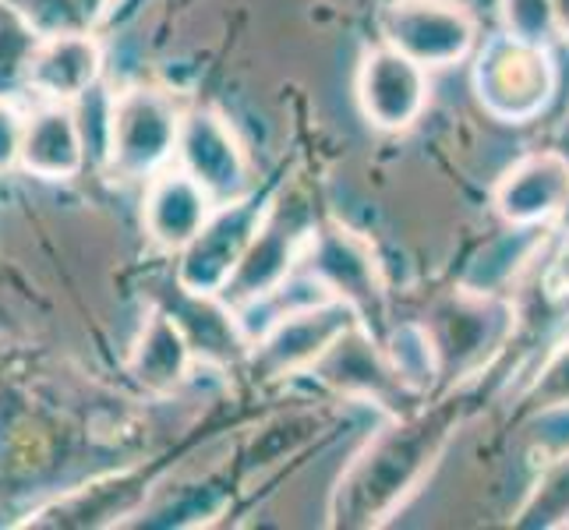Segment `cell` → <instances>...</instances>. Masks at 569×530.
<instances>
[{
	"mask_svg": "<svg viewBox=\"0 0 569 530\" xmlns=\"http://www.w3.org/2000/svg\"><path fill=\"white\" fill-rule=\"evenodd\" d=\"M460 414V400H442L431 410L415 407L410 414L392 418V424L376 431L332 488L329 523L350 530L389 523L431 478L446 446L457 436Z\"/></svg>",
	"mask_w": 569,
	"mask_h": 530,
	"instance_id": "1",
	"label": "cell"
},
{
	"mask_svg": "<svg viewBox=\"0 0 569 530\" xmlns=\"http://www.w3.org/2000/svg\"><path fill=\"white\" fill-rule=\"evenodd\" d=\"M184 110L167 89L128 86L107 107L103 167L110 181L146 184L152 173L173 163Z\"/></svg>",
	"mask_w": 569,
	"mask_h": 530,
	"instance_id": "2",
	"label": "cell"
},
{
	"mask_svg": "<svg viewBox=\"0 0 569 530\" xmlns=\"http://www.w3.org/2000/svg\"><path fill=\"white\" fill-rule=\"evenodd\" d=\"M475 92L481 110L502 124H531L552 107L559 92V64L552 47L527 43L509 32L485 39L475 53Z\"/></svg>",
	"mask_w": 569,
	"mask_h": 530,
	"instance_id": "3",
	"label": "cell"
},
{
	"mask_svg": "<svg viewBox=\"0 0 569 530\" xmlns=\"http://www.w3.org/2000/svg\"><path fill=\"white\" fill-rule=\"evenodd\" d=\"M301 269L311 272L332 298L343 301L365 329L382 337L389 319V298L376 244L361 230L340 220H319L305 248Z\"/></svg>",
	"mask_w": 569,
	"mask_h": 530,
	"instance_id": "4",
	"label": "cell"
},
{
	"mask_svg": "<svg viewBox=\"0 0 569 530\" xmlns=\"http://www.w3.org/2000/svg\"><path fill=\"white\" fill-rule=\"evenodd\" d=\"M272 194L277 188H251L241 199L216 206L206 227L178 251L173 287L194 293V298H220L259 233Z\"/></svg>",
	"mask_w": 569,
	"mask_h": 530,
	"instance_id": "5",
	"label": "cell"
},
{
	"mask_svg": "<svg viewBox=\"0 0 569 530\" xmlns=\"http://www.w3.org/2000/svg\"><path fill=\"white\" fill-rule=\"evenodd\" d=\"M319 220L311 206H305V199L298 194L277 191L269 202V212L254 233V241L248 248V254L241 259L238 272L230 277L227 290L220 293V301L233 311H241L254 301L269 298L272 290H280L293 272L301 269L305 248L316 233Z\"/></svg>",
	"mask_w": 569,
	"mask_h": 530,
	"instance_id": "6",
	"label": "cell"
},
{
	"mask_svg": "<svg viewBox=\"0 0 569 530\" xmlns=\"http://www.w3.org/2000/svg\"><path fill=\"white\" fill-rule=\"evenodd\" d=\"M379 39L428 71L463 64L478 50V14L463 0H389Z\"/></svg>",
	"mask_w": 569,
	"mask_h": 530,
	"instance_id": "7",
	"label": "cell"
},
{
	"mask_svg": "<svg viewBox=\"0 0 569 530\" xmlns=\"http://www.w3.org/2000/svg\"><path fill=\"white\" fill-rule=\"evenodd\" d=\"M517 326V308L502 301L499 293H478L460 287L453 298L436 308L428 319L431 337L439 343L442 376L453 382L475 371L488 353L499 350Z\"/></svg>",
	"mask_w": 569,
	"mask_h": 530,
	"instance_id": "8",
	"label": "cell"
},
{
	"mask_svg": "<svg viewBox=\"0 0 569 530\" xmlns=\"http://www.w3.org/2000/svg\"><path fill=\"white\" fill-rule=\"evenodd\" d=\"M173 163L184 167L212 194L216 206L241 199V194L254 188L251 160L238 128L230 124V117L223 110L206 103H194L184 110Z\"/></svg>",
	"mask_w": 569,
	"mask_h": 530,
	"instance_id": "9",
	"label": "cell"
},
{
	"mask_svg": "<svg viewBox=\"0 0 569 530\" xmlns=\"http://www.w3.org/2000/svg\"><path fill=\"white\" fill-rule=\"evenodd\" d=\"M308 376L329 386L332 392H340V397L376 403L392 418L410 414V410L418 407V397L397 379V371H392L382 350V340L361 322L350 326L343 337L322 353L319 364L311 368Z\"/></svg>",
	"mask_w": 569,
	"mask_h": 530,
	"instance_id": "10",
	"label": "cell"
},
{
	"mask_svg": "<svg viewBox=\"0 0 569 530\" xmlns=\"http://www.w3.org/2000/svg\"><path fill=\"white\" fill-rule=\"evenodd\" d=\"M358 322V316L343 301H322L290 311L272 322L248 350V364L262 379H293L308 376L322 353Z\"/></svg>",
	"mask_w": 569,
	"mask_h": 530,
	"instance_id": "11",
	"label": "cell"
},
{
	"mask_svg": "<svg viewBox=\"0 0 569 530\" xmlns=\"http://www.w3.org/2000/svg\"><path fill=\"white\" fill-rule=\"evenodd\" d=\"M428 74H431L428 68H421L407 53L392 50L379 39V47L361 53L358 78H355L361 117L386 134L410 131L421 121V113L428 110L431 100Z\"/></svg>",
	"mask_w": 569,
	"mask_h": 530,
	"instance_id": "12",
	"label": "cell"
},
{
	"mask_svg": "<svg viewBox=\"0 0 569 530\" xmlns=\"http://www.w3.org/2000/svg\"><path fill=\"white\" fill-rule=\"evenodd\" d=\"M492 206L506 227H552L569 212V156L559 149H535L520 156L496 181Z\"/></svg>",
	"mask_w": 569,
	"mask_h": 530,
	"instance_id": "13",
	"label": "cell"
},
{
	"mask_svg": "<svg viewBox=\"0 0 569 530\" xmlns=\"http://www.w3.org/2000/svg\"><path fill=\"white\" fill-rule=\"evenodd\" d=\"M212 209V194L178 163L163 167L142 184V227L160 251L178 254L206 227Z\"/></svg>",
	"mask_w": 569,
	"mask_h": 530,
	"instance_id": "14",
	"label": "cell"
},
{
	"mask_svg": "<svg viewBox=\"0 0 569 530\" xmlns=\"http://www.w3.org/2000/svg\"><path fill=\"white\" fill-rule=\"evenodd\" d=\"M18 167L39 181H74L86 170V131L71 103H36L26 110Z\"/></svg>",
	"mask_w": 569,
	"mask_h": 530,
	"instance_id": "15",
	"label": "cell"
},
{
	"mask_svg": "<svg viewBox=\"0 0 569 530\" xmlns=\"http://www.w3.org/2000/svg\"><path fill=\"white\" fill-rule=\"evenodd\" d=\"M103 43L92 36H50L39 43L32 68H29V86L39 103H78L89 96L103 78Z\"/></svg>",
	"mask_w": 569,
	"mask_h": 530,
	"instance_id": "16",
	"label": "cell"
},
{
	"mask_svg": "<svg viewBox=\"0 0 569 530\" xmlns=\"http://www.w3.org/2000/svg\"><path fill=\"white\" fill-rule=\"evenodd\" d=\"M194 364H199V353H194L184 326L173 319L170 308H152L128 353L131 379L152 397H170L191 379Z\"/></svg>",
	"mask_w": 569,
	"mask_h": 530,
	"instance_id": "17",
	"label": "cell"
},
{
	"mask_svg": "<svg viewBox=\"0 0 569 530\" xmlns=\"http://www.w3.org/2000/svg\"><path fill=\"white\" fill-rule=\"evenodd\" d=\"M379 340H382V350H386L392 371H397V379L415 392L418 400H428L431 392H436V386L446 379L439 343L431 337L428 322H421V319L389 322Z\"/></svg>",
	"mask_w": 569,
	"mask_h": 530,
	"instance_id": "18",
	"label": "cell"
},
{
	"mask_svg": "<svg viewBox=\"0 0 569 530\" xmlns=\"http://www.w3.org/2000/svg\"><path fill=\"white\" fill-rule=\"evenodd\" d=\"M39 43H43V36L32 29L14 0H0V96L18 100L26 92Z\"/></svg>",
	"mask_w": 569,
	"mask_h": 530,
	"instance_id": "19",
	"label": "cell"
},
{
	"mask_svg": "<svg viewBox=\"0 0 569 530\" xmlns=\"http://www.w3.org/2000/svg\"><path fill=\"white\" fill-rule=\"evenodd\" d=\"M32 29L50 36H92L107 22L113 0H14Z\"/></svg>",
	"mask_w": 569,
	"mask_h": 530,
	"instance_id": "20",
	"label": "cell"
},
{
	"mask_svg": "<svg viewBox=\"0 0 569 530\" xmlns=\"http://www.w3.org/2000/svg\"><path fill=\"white\" fill-rule=\"evenodd\" d=\"M569 517V453L545 463L541 481L520 506L517 527H566Z\"/></svg>",
	"mask_w": 569,
	"mask_h": 530,
	"instance_id": "21",
	"label": "cell"
},
{
	"mask_svg": "<svg viewBox=\"0 0 569 530\" xmlns=\"http://www.w3.org/2000/svg\"><path fill=\"white\" fill-rule=\"evenodd\" d=\"M502 11V32L527 39V43L552 47L562 36L556 0H499Z\"/></svg>",
	"mask_w": 569,
	"mask_h": 530,
	"instance_id": "22",
	"label": "cell"
},
{
	"mask_svg": "<svg viewBox=\"0 0 569 530\" xmlns=\"http://www.w3.org/2000/svg\"><path fill=\"white\" fill-rule=\"evenodd\" d=\"M548 403H569V337L545 361L535 382V407H548Z\"/></svg>",
	"mask_w": 569,
	"mask_h": 530,
	"instance_id": "23",
	"label": "cell"
},
{
	"mask_svg": "<svg viewBox=\"0 0 569 530\" xmlns=\"http://www.w3.org/2000/svg\"><path fill=\"white\" fill-rule=\"evenodd\" d=\"M26 134V110L11 96H0V173H11L22 156Z\"/></svg>",
	"mask_w": 569,
	"mask_h": 530,
	"instance_id": "24",
	"label": "cell"
},
{
	"mask_svg": "<svg viewBox=\"0 0 569 530\" xmlns=\"http://www.w3.org/2000/svg\"><path fill=\"white\" fill-rule=\"evenodd\" d=\"M556 14H559V29L569 39V0H556Z\"/></svg>",
	"mask_w": 569,
	"mask_h": 530,
	"instance_id": "25",
	"label": "cell"
}]
</instances>
